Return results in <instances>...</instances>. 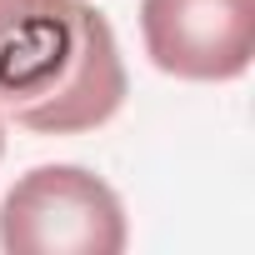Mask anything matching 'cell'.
<instances>
[{
    "instance_id": "cell-1",
    "label": "cell",
    "mask_w": 255,
    "mask_h": 255,
    "mask_svg": "<svg viewBox=\"0 0 255 255\" xmlns=\"http://www.w3.org/2000/svg\"><path fill=\"white\" fill-rule=\"evenodd\" d=\"M125 105V65L90 0H0V115L80 135Z\"/></svg>"
},
{
    "instance_id": "cell-2",
    "label": "cell",
    "mask_w": 255,
    "mask_h": 255,
    "mask_svg": "<svg viewBox=\"0 0 255 255\" xmlns=\"http://www.w3.org/2000/svg\"><path fill=\"white\" fill-rule=\"evenodd\" d=\"M120 195L80 165H35L0 200V250L10 255H120Z\"/></svg>"
},
{
    "instance_id": "cell-3",
    "label": "cell",
    "mask_w": 255,
    "mask_h": 255,
    "mask_svg": "<svg viewBox=\"0 0 255 255\" xmlns=\"http://www.w3.org/2000/svg\"><path fill=\"white\" fill-rule=\"evenodd\" d=\"M140 35L175 80H240L255 60V0H140Z\"/></svg>"
},
{
    "instance_id": "cell-4",
    "label": "cell",
    "mask_w": 255,
    "mask_h": 255,
    "mask_svg": "<svg viewBox=\"0 0 255 255\" xmlns=\"http://www.w3.org/2000/svg\"><path fill=\"white\" fill-rule=\"evenodd\" d=\"M0 155H5V120H0Z\"/></svg>"
}]
</instances>
